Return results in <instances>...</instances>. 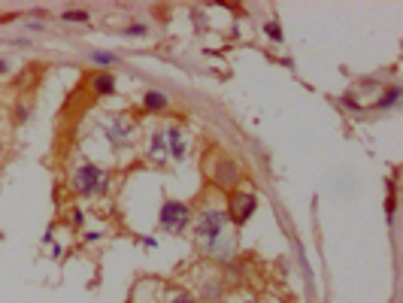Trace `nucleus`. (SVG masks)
Returning <instances> with one entry per match:
<instances>
[{
  "label": "nucleus",
  "instance_id": "nucleus-23",
  "mask_svg": "<svg viewBox=\"0 0 403 303\" xmlns=\"http://www.w3.org/2000/svg\"><path fill=\"white\" fill-rule=\"evenodd\" d=\"M246 303H255V300H246Z\"/></svg>",
  "mask_w": 403,
  "mask_h": 303
},
{
  "label": "nucleus",
  "instance_id": "nucleus-14",
  "mask_svg": "<svg viewBox=\"0 0 403 303\" xmlns=\"http://www.w3.org/2000/svg\"><path fill=\"white\" fill-rule=\"evenodd\" d=\"M264 34L270 37L273 43H282V39H285V34H282V28L276 25V21H267V25H264Z\"/></svg>",
  "mask_w": 403,
  "mask_h": 303
},
{
  "label": "nucleus",
  "instance_id": "nucleus-21",
  "mask_svg": "<svg viewBox=\"0 0 403 303\" xmlns=\"http://www.w3.org/2000/svg\"><path fill=\"white\" fill-rule=\"evenodd\" d=\"M140 246H146V249H158V240L155 237H137Z\"/></svg>",
  "mask_w": 403,
  "mask_h": 303
},
{
  "label": "nucleus",
  "instance_id": "nucleus-15",
  "mask_svg": "<svg viewBox=\"0 0 403 303\" xmlns=\"http://www.w3.org/2000/svg\"><path fill=\"white\" fill-rule=\"evenodd\" d=\"M28 116H30V107H28V103H19V107L12 109V122H15V125H25Z\"/></svg>",
  "mask_w": 403,
  "mask_h": 303
},
{
  "label": "nucleus",
  "instance_id": "nucleus-22",
  "mask_svg": "<svg viewBox=\"0 0 403 303\" xmlns=\"http://www.w3.org/2000/svg\"><path fill=\"white\" fill-rule=\"evenodd\" d=\"M6 70H10V64H6L3 58H0V76H3V73H6Z\"/></svg>",
  "mask_w": 403,
  "mask_h": 303
},
{
  "label": "nucleus",
  "instance_id": "nucleus-8",
  "mask_svg": "<svg viewBox=\"0 0 403 303\" xmlns=\"http://www.w3.org/2000/svg\"><path fill=\"white\" fill-rule=\"evenodd\" d=\"M167 149H170V158L173 161H185V155H188V134L182 131V127H167Z\"/></svg>",
  "mask_w": 403,
  "mask_h": 303
},
{
  "label": "nucleus",
  "instance_id": "nucleus-11",
  "mask_svg": "<svg viewBox=\"0 0 403 303\" xmlns=\"http://www.w3.org/2000/svg\"><path fill=\"white\" fill-rule=\"evenodd\" d=\"M221 297H225V282H221V279H207V282H203V300L221 303Z\"/></svg>",
  "mask_w": 403,
  "mask_h": 303
},
{
  "label": "nucleus",
  "instance_id": "nucleus-1",
  "mask_svg": "<svg viewBox=\"0 0 403 303\" xmlns=\"http://www.w3.org/2000/svg\"><path fill=\"white\" fill-rule=\"evenodd\" d=\"M191 234L197 249L207 255L216 264H231L236 255V234L231 230V221H227L225 210H216V206H207L191 219Z\"/></svg>",
  "mask_w": 403,
  "mask_h": 303
},
{
  "label": "nucleus",
  "instance_id": "nucleus-2",
  "mask_svg": "<svg viewBox=\"0 0 403 303\" xmlns=\"http://www.w3.org/2000/svg\"><path fill=\"white\" fill-rule=\"evenodd\" d=\"M70 185H73V191L79 197H97V194H104L106 185H109V173L104 170V167L85 161V164H79L73 170Z\"/></svg>",
  "mask_w": 403,
  "mask_h": 303
},
{
  "label": "nucleus",
  "instance_id": "nucleus-18",
  "mask_svg": "<svg viewBox=\"0 0 403 303\" xmlns=\"http://www.w3.org/2000/svg\"><path fill=\"white\" fill-rule=\"evenodd\" d=\"M122 34H124V37H146V34H149V25H128V28L122 30Z\"/></svg>",
  "mask_w": 403,
  "mask_h": 303
},
{
  "label": "nucleus",
  "instance_id": "nucleus-10",
  "mask_svg": "<svg viewBox=\"0 0 403 303\" xmlns=\"http://www.w3.org/2000/svg\"><path fill=\"white\" fill-rule=\"evenodd\" d=\"M143 109L146 113H161V109H167V94L164 91H146L143 94Z\"/></svg>",
  "mask_w": 403,
  "mask_h": 303
},
{
  "label": "nucleus",
  "instance_id": "nucleus-12",
  "mask_svg": "<svg viewBox=\"0 0 403 303\" xmlns=\"http://www.w3.org/2000/svg\"><path fill=\"white\" fill-rule=\"evenodd\" d=\"M400 89H397V85H391V89H385L382 91V98H379L376 100V109H391V107H397V103H400Z\"/></svg>",
  "mask_w": 403,
  "mask_h": 303
},
{
  "label": "nucleus",
  "instance_id": "nucleus-4",
  "mask_svg": "<svg viewBox=\"0 0 403 303\" xmlns=\"http://www.w3.org/2000/svg\"><path fill=\"white\" fill-rule=\"evenodd\" d=\"M255 210H258V194H252V191H234L231 201H227L225 215L234 228H243L255 215Z\"/></svg>",
  "mask_w": 403,
  "mask_h": 303
},
{
  "label": "nucleus",
  "instance_id": "nucleus-6",
  "mask_svg": "<svg viewBox=\"0 0 403 303\" xmlns=\"http://www.w3.org/2000/svg\"><path fill=\"white\" fill-rule=\"evenodd\" d=\"M146 155H149V161L158 164V167L167 164V158H170V149H167V127H155V131L149 134V149H146Z\"/></svg>",
  "mask_w": 403,
  "mask_h": 303
},
{
  "label": "nucleus",
  "instance_id": "nucleus-20",
  "mask_svg": "<svg viewBox=\"0 0 403 303\" xmlns=\"http://www.w3.org/2000/svg\"><path fill=\"white\" fill-rule=\"evenodd\" d=\"M343 107H349V109H355V113H358L361 103H358V98H352V94H343Z\"/></svg>",
  "mask_w": 403,
  "mask_h": 303
},
{
  "label": "nucleus",
  "instance_id": "nucleus-7",
  "mask_svg": "<svg viewBox=\"0 0 403 303\" xmlns=\"http://www.w3.org/2000/svg\"><path fill=\"white\" fill-rule=\"evenodd\" d=\"M212 179H216V185L221 188H234L236 179H240V167L231 158H218V164L212 167Z\"/></svg>",
  "mask_w": 403,
  "mask_h": 303
},
{
  "label": "nucleus",
  "instance_id": "nucleus-13",
  "mask_svg": "<svg viewBox=\"0 0 403 303\" xmlns=\"http://www.w3.org/2000/svg\"><path fill=\"white\" fill-rule=\"evenodd\" d=\"M88 61L91 64H100V67H118V55H113V52H88Z\"/></svg>",
  "mask_w": 403,
  "mask_h": 303
},
{
  "label": "nucleus",
  "instance_id": "nucleus-16",
  "mask_svg": "<svg viewBox=\"0 0 403 303\" xmlns=\"http://www.w3.org/2000/svg\"><path fill=\"white\" fill-rule=\"evenodd\" d=\"M167 303H197V297L191 291H173L167 297Z\"/></svg>",
  "mask_w": 403,
  "mask_h": 303
},
{
  "label": "nucleus",
  "instance_id": "nucleus-5",
  "mask_svg": "<svg viewBox=\"0 0 403 303\" xmlns=\"http://www.w3.org/2000/svg\"><path fill=\"white\" fill-rule=\"evenodd\" d=\"M104 134H106V143L115 152L131 149V143H133V122H131L128 116H113V122L104 125Z\"/></svg>",
  "mask_w": 403,
  "mask_h": 303
},
{
  "label": "nucleus",
  "instance_id": "nucleus-17",
  "mask_svg": "<svg viewBox=\"0 0 403 303\" xmlns=\"http://www.w3.org/2000/svg\"><path fill=\"white\" fill-rule=\"evenodd\" d=\"M64 21H76V25H82V21H88V12H85V10H67Z\"/></svg>",
  "mask_w": 403,
  "mask_h": 303
},
{
  "label": "nucleus",
  "instance_id": "nucleus-19",
  "mask_svg": "<svg viewBox=\"0 0 403 303\" xmlns=\"http://www.w3.org/2000/svg\"><path fill=\"white\" fill-rule=\"evenodd\" d=\"M70 225H73V228H82V225H85V212H82V210H70Z\"/></svg>",
  "mask_w": 403,
  "mask_h": 303
},
{
  "label": "nucleus",
  "instance_id": "nucleus-9",
  "mask_svg": "<svg viewBox=\"0 0 403 303\" xmlns=\"http://www.w3.org/2000/svg\"><path fill=\"white\" fill-rule=\"evenodd\" d=\"M115 89H118V85H115L113 73H97V76L91 79V91L97 94V98H113Z\"/></svg>",
  "mask_w": 403,
  "mask_h": 303
},
{
  "label": "nucleus",
  "instance_id": "nucleus-3",
  "mask_svg": "<svg viewBox=\"0 0 403 303\" xmlns=\"http://www.w3.org/2000/svg\"><path fill=\"white\" fill-rule=\"evenodd\" d=\"M191 206L182 203V201H164L161 210H158V228L164 234H173V237H182L188 228H191Z\"/></svg>",
  "mask_w": 403,
  "mask_h": 303
}]
</instances>
